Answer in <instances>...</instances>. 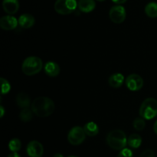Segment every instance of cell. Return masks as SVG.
I'll return each instance as SVG.
<instances>
[{
	"mask_svg": "<svg viewBox=\"0 0 157 157\" xmlns=\"http://www.w3.org/2000/svg\"><path fill=\"white\" fill-rule=\"evenodd\" d=\"M31 109L36 116L39 117H47L54 113L55 105L51 98L38 97L32 101Z\"/></svg>",
	"mask_w": 157,
	"mask_h": 157,
	"instance_id": "obj_1",
	"label": "cell"
},
{
	"mask_svg": "<svg viewBox=\"0 0 157 157\" xmlns=\"http://www.w3.org/2000/svg\"><path fill=\"white\" fill-rule=\"evenodd\" d=\"M107 143L113 150H122L127 145V138L123 130H113L107 134Z\"/></svg>",
	"mask_w": 157,
	"mask_h": 157,
	"instance_id": "obj_2",
	"label": "cell"
},
{
	"mask_svg": "<svg viewBox=\"0 0 157 157\" xmlns=\"http://www.w3.org/2000/svg\"><path fill=\"white\" fill-rule=\"evenodd\" d=\"M43 68V62L38 57L31 56L24 60L21 70L25 75L32 76L39 73Z\"/></svg>",
	"mask_w": 157,
	"mask_h": 157,
	"instance_id": "obj_3",
	"label": "cell"
},
{
	"mask_svg": "<svg viewBox=\"0 0 157 157\" xmlns=\"http://www.w3.org/2000/svg\"><path fill=\"white\" fill-rule=\"evenodd\" d=\"M140 117L144 120H152L157 116V101L155 98H149L143 101L139 110Z\"/></svg>",
	"mask_w": 157,
	"mask_h": 157,
	"instance_id": "obj_4",
	"label": "cell"
},
{
	"mask_svg": "<svg viewBox=\"0 0 157 157\" xmlns=\"http://www.w3.org/2000/svg\"><path fill=\"white\" fill-rule=\"evenodd\" d=\"M76 0H57L55 3V10L60 15H69L76 9Z\"/></svg>",
	"mask_w": 157,
	"mask_h": 157,
	"instance_id": "obj_5",
	"label": "cell"
},
{
	"mask_svg": "<svg viewBox=\"0 0 157 157\" xmlns=\"http://www.w3.org/2000/svg\"><path fill=\"white\" fill-rule=\"evenodd\" d=\"M86 138V133L84 128L81 127H74L71 129L67 134V140L71 145L78 146L82 144Z\"/></svg>",
	"mask_w": 157,
	"mask_h": 157,
	"instance_id": "obj_6",
	"label": "cell"
},
{
	"mask_svg": "<svg viewBox=\"0 0 157 157\" xmlns=\"http://www.w3.org/2000/svg\"><path fill=\"white\" fill-rule=\"evenodd\" d=\"M126 15L127 13H126L125 8L122 6H113L109 12V17L110 20L116 24H121L124 22L126 18Z\"/></svg>",
	"mask_w": 157,
	"mask_h": 157,
	"instance_id": "obj_7",
	"label": "cell"
},
{
	"mask_svg": "<svg viewBox=\"0 0 157 157\" xmlns=\"http://www.w3.org/2000/svg\"><path fill=\"white\" fill-rule=\"evenodd\" d=\"M125 84L127 88L131 91H138L144 86V80L139 75L132 74L126 78Z\"/></svg>",
	"mask_w": 157,
	"mask_h": 157,
	"instance_id": "obj_8",
	"label": "cell"
},
{
	"mask_svg": "<svg viewBox=\"0 0 157 157\" xmlns=\"http://www.w3.org/2000/svg\"><path fill=\"white\" fill-rule=\"evenodd\" d=\"M26 152L29 157H41L44 154V147L38 141L32 140L27 145Z\"/></svg>",
	"mask_w": 157,
	"mask_h": 157,
	"instance_id": "obj_9",
	"label": "cell"
},
{
	"mask_svg": "<svg viewBox=\"0 0 157 157\" xmlns=\"http://www.w3.org/2000/svg\"><path fill=\"white\" fill-rule=\"evenodd\" d=\"M18 21L15 17L12 15H5L0 19V27L2 29L6 31L13 30L17 27Z\"/></svg>",
	"mask_w": 157,
	"mask_h": 157,
	"instance_id": "obj_10",
	"label": "cell"
},
{
	"mask_svg": "<svg viewBox=\"0 0 157 157\" xmlns=\"http://www.w3.org/2000/svg\"><path fill=\"white\" fill-rule=\"evenodd\" d=\"M2 8L5 12L9 15L15 14L19 9L18 0H3Z\"/></svg>",
	"mask_w": 157,
	"mask_h": 157,
	"instance_id": "obj_11",
	"label": "cell"
},
{
	"mask_svg": "<svg viewBox=\"0 0 157 157\" xmlns=\"http://www.w3.org/2000/svg\"><path fill=\"white\" fill-rule=\"evenodd\" d=\"M35 19L31 14H22L18 18V25L22 29H30L35 25Z\"/></svg>",
	"mask_w": 157,
	"mask_h": 157,
	"instance_id": "obj_12",
	"label": "cell"
},
{
	"mask_svg": "<svg viewBox=\"0 0 157 157\" xmlns=\"http://www.w3.org/2000/svg\"><path fill=\"white\" fill-rule=\"evenodd\" d=\"M44 70L46 75L49 77H52V78L57 77L61 71L59 65L54 61H48L44 64Z\"/></svg>",
	"mask_w": 157,
	"mask_h": 157,
	"instance_id": "obj_13",
	"label": "cell"
},
{
	"mask_svg": "<svg viewBox=\"0 0 157 157\" xmlns=\"http://www.w3.org/2000/svg\"><path fill=\"white\" fill-rule=\"evenodd\" d=\"M78 7L82 12L89 13L95 9L96 2L94 0H79L78 2Z\"/></svg>",
	"mask_w": 157,
	"mask_h": 157,
	"instance_id": "obj_14",
	"label": "cell"
},
{
	"mask_svg": "<svg viewBox=\"0 0 157 157\" xmlns=\"http://www.w3.org/2000/svg\"><path fill=\"white\" fill-rule=\"evenodd\" d=\"M15 101H16L17 105L21 109L29 108L31 104L30 98L27 94L24 92H21L17 94Z\"/></svg>",
	"mask_w": 157,
	"mask_h": 157,
	"instance_id": "obj_15",
	"label": "cell"
},
{
	"mask_svg": "<svg viewBox=\"0 0 157 157\" xmlns=\"http://www.w3.org/2000/svg\"><path fill=\"white\" fill-rule=\"evenodd\" d=\"M124 81V76L121 73L113 74L108 79V84L113 88H118L123 85Z\"/></svg>",
	"mask_w": 157,
	"mask_h": 157,
	"instance_id": "obj_16",
	"label": "cell"
},
{
	"mask_svg": "<svg viewBox=\"0 0 157 157\" xmlns=\"http://www.w3.org/2000/svg\"><path fill=\"white\" fill-rule=\"evenodd\" d=\"M83 128H84L86 135L89 136H95L99 133V127H98V124L92 121L87 123Z\"/></svg>",
	"mask_w": 157,
	"mask_h": 157,
	"instance_id": "obj_17",
	"label": "cell"
},
{
	"mask_svg": "<svg viewBox=\"0 0 157 157\" xmlns=\"http://www.w3.org/2000/svg\"><path fill=\"white\" fill-rule=\"evenodd\" d=\"M127 144L129 147L133 149H137L142 144V137L139 134L133 133L127 139Z\"/></svg>",
	"mask_w": 157,
	"mask_h": 157,
	"instance_id": "obj_18",
	"label": "cell"
},
{
	"mask_svg": "<svg viewBox=\"0 0 157 157\" xmlns=\"http://www.w3.org/2000/svg\"><path fill=\"white\" fill-rule=\"evenodd\" d=\"M145 13L150 18H156L157 17V2H149L145 7Z\"/></svg>",
	"mask_w": 157,
	"mask_h": 157,
	"instance_id": "obj_19",
	"label": "cell"
},
{
	"mask_svg": "<svg viewBox=\"0 0 157 157\" xmlns=\"http://www.w3.org/2000/svg\"><path fill=\"white\" fill-rule=\"evenodd\" d=\"M33 113H34L32 112V109H31V110L29 108L22 109L19 113V118L22 122H29V121L32 119Z\"/></svg>",
	"mask_w": 157,
	"mask_h": 157,
	"instance_id": "obj_20",
	"label": "cell"
},
{
	"mask_svg": "<svg viewBox=\"0 0 157 157\" xmlns=\"http://www.w3.org/2000/svg\"><path fill=\"white\" fill-rule=\"evenodd\" d=\"M9 148L12 153H17L21 148V143L18 138L12 139L9 143Z\"/></svg>",
	"mask_w": 157,
	"mask_h": 157,
	"instance_id": "obj_21",
	"label": "cell"
},
{
	"mask_svg": "<svg viewBox=\"0 0 157 157\" xmlns=\"http://www.w3.org/2000/svg\"><path fill=\"white\" fill-rule=\"evenodd\" d=\"M133 126L134 129L137 131H141L144 130L146 127V122L145 120L142 117H138L133 121Z\"/></svg>",
	"mask_w": 157,
	"mask_h": 157,
	"instance_id": "obj_22",
	"label": "cell"
},
{
	"mask_svg": "<svg viewBox=\"0 0 157 157\" xmlns=\"http://www.w3.org/2000/svg\"><path fill=\"white\" fill-rule=\"evenodd\" d=\"M1 83H2V94H6L9 93L11 90V85L9 84V81L5 78H1Z\"/></svg>",
	"mask_w": 157,
	"mask_h": 157,
	"instance_id": "obj_23",
	"label": "cell"
},
{
	"mask_svg": "<svg viewBox=\"0 0 157 157\" xmlns=\"http://www.w3.org/2000/svg\"><path fill=\"white\" fill-rule=\"evenodd\" d=\"M117 157H133V152L128 148H124L118 154Z\"/></svg>",
	"mask_w": 157,
	"mask_h": 157,
	"instance_id": "obj_24",
	"label": "cell"
},
{
	"mask_svg": "<svg viewBox=\"0 0 157 157\" xmlns=\"http://www.w3.org/2000/svg\"><path fill=\"white\" fill-rule=\"evenodd\" d=\"M139 157H155L154 152L152 150H146L141 153Z\"/></svg>",
	"mask_w": 157,
	"mask_h": 157,
	"instance_id": "obj_25",
	"label": "cell"
},
{
	"mask_svg": "<svg viewBox=\"0 0 157 157\" xmlns=\"http://www.w3.org/2000/svg\"><path fill=\"white\" fill-rule=\"evenodd\" d=\"M112 1H113L114 3H116V4L120 5V4H124V3H125L127 0H112Z\"/></svg>",
	"mask_w": 157,
	"mask_h": 157,
	"instance_id": "obj_26",
	"label": "cell"
},
{
	"mask_svg": "<svg viewBox=\"0 0 157 157\" xmlns=\"http://www.w3.org/2000/svg\"><path fill=\"white\" fill-rule=\"evenodd\" d=\"M7 157H21V156L17 153H11Z\"/></svg>",
	"mask_w": 157,
	"mask_h": 157,
	"instance_id": "obj_27",
	"label": "cell"
},
{
	"mask_svg": "<svg viewBox=\"0 0 157 157\" xmlns=\"http://www.w3.org/2000/svg\"><path fill=\"white\" fill-rule=\"evenodd\" d=\"M0 110H1V117H3L4 116V113H5V110H4V107L2 106L0 107Z\"/></svg>",
	"mask_w": 157,
	"mask_h": 157,
	"instance_id": "obj_28",
	"label": "cell"
},
{
	"mask_svg": "<svg viewBox=\"0 0 157 157\" xmlns=\"http://www.w3.org/2000/svg\"><path fill=\"white\" fill-rule=\"evenodd\" d=\"M153 130H154L155 133L157 135V121L155 122L154 125H153Z\"/></svg>",
	"mask_w": 157,
	"mask_h": 157,
	"instance_id": "obj_29",
	"label": "cell"
},
{
	"mask_svg": "<svg viewBox=\"0 0 157 157\" xmlns=\"http://www.w3.org/2000/svg\"><path fill=\"white\" fill-rule=\"evenodd\" d=\"M54 157H64V156L61 153H56V154L54 155Z\"/></svg>",
	"mask_w": 157,
	"mask_h": 157,
	"instance_id": "obj_30",
	"label": "cell"
},
{
	"mask_svg": "<svg viewBox=\"0 0 157 157\" xmlns=\"http://www.w3.org/2000/svg\"><path fill=\"white\" fill-rule=\"evenodd\" d=\"M68 157H79V156H68Z\"/></svg>",
	"mask_w": 157,
	"mask_h": 157,
	"instance_id": "obj_31",
	"label": "cell"
},
{
	"mask_svg": "<svg viewBox=\"0 0 157 157\" xmlns=\"http://www.w3.org/2000/svg\"><path fill=\"white\" fill-rule=\"evenodd\" d=\"M98 1H99V2H103V1H105V0H98Z\"/></svg>",
	"mask_w": 157,
	"mask_h": 157,
	"instance_id": "obj_32",
	"label": "cell"
}]
</instances>
